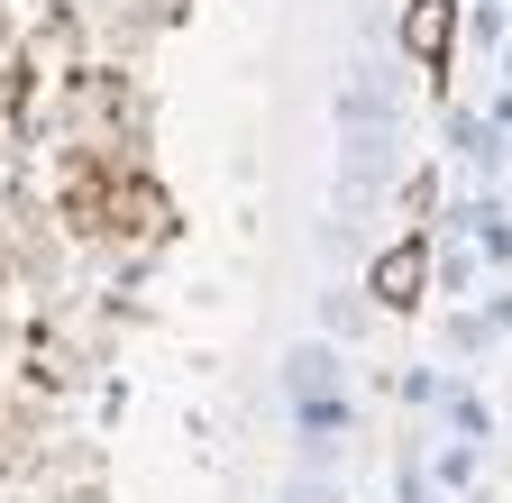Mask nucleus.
Here are the masks:
<instances>
[{"label":"nucleus","instance_id":"f257e3e1","mask_svg":"<svg viewBox=\"0 0 512 503\" xmlns=\"http://www.w3.org/2000/svg\"><path fill=\"white\" fill-rule=\"evenodd\" d=\"M366 293H375V311H412V302L430 293V238H394V247L366 266Z\"/></svg>","mask_w":512,"mask_h":503},{"label":"nucleus","instance_id":"f03ea898","mask_svg":"<svg viewBox=\"0 0 512 503\" xmlns=\"http://www.w3.org/2000/svg\"><path fill=\"white\" fill-rule=\"evenodd\" d=\"M448 46H458V0H403V65L439 74Z\"/></svg>","mask_w":512,"mask_h":503},{"label":"nucleus","instance_id":"7ed1b4c3","mask_svg":"<svg viewBox=\"0 0 512 503\" xmlns=\"http://www.w3.org/2000/svg\"><path fill=\"white\" fill-rule=\"evenodd\" d=\"M339 375H348V366H339L330 339H293V348H284V394H293V403H339Z\"/></svg>","mask_w":512,"mask_h":503},{"label":"nucleus","instance_id":"20e7f679","mask_svg":"<svg viewBox=\"0 0 512 503\" xmlns=\"http://www.w3.org/2000/svg\"><path fill=\"white\" fill-rule=\"evenodd\" d=\"M448 156H458L467 174L494 183V174H503V129H494L485 110H458V119H448Z\"/></svg>","mask_w":512,"mask_h":503},{"label":"nucleus","instance_id":"39448f33","mask_svg":"<svg viewBox=\"0 0 512 503\" xmlns=\"http://www.w3.org/2000/svg\"><path fill=\"white\" fill-rule=\"evenodd\" d=\"M476 275H485V266L467 257L458 238H448V247L430 238V293H439V302H467V284H476Z\"/></svg>","mask_w":512,"mask_h":503},{"label":"nucleus","instance_id":"423d86ee","mask_svg":"<svg viewBox=\"0 0 512 503\" xmlns=\"http://www.w3.org/2000/svg\"><path fill=\"white\" fill-rule=\"evenodd\" d=\"M320 330H330V348H339V339H357V330H366V293L330 284V293H320Z\"/></svg>","mask_w":512,"mask_h":503},{"label":"nucleus","instance_id":"0eeeda50","mask_svg":"<svg viewBox=\"0 0 512 503\" xmlns=\"http://www.w3.org/2000/svg\"><path fill=\"white\" fill-rule=\"evenodd\" d=\"M448 339H458V357H485V348H494V321H485V311H458Z\"/></svg>","mask_w":512,"mask_h":503},{"label":"nucleus","instance_id":"6e6552de","mask_svg":"<svg viewBox=\"0 0 512 503\" xmlns=\"http://www.w3.org/2000/svg\"><path fill=\"white\" fill-rule=\"evenodd\" d=\"M284 503H339V476H330V467H302V476L284 485Z\"/></svg>","mask_w":512,"mask_h":503},{"label":"nucleus","instance_id":"1a4fd4ad","mask_svg":"<svg viewBox=\"0 0 512 503\" xmlns=\"http://www.w3.org/2000/svg\"><path fill=\"white\" fill-rule=\"evenodd\" d=\"M467 476H476V449H439V485H448V494H458Z\"/></svg>","mask_w":512,"mask_h":503},{"label":"nucleus","instance_id":"9d476101","mask_svg":"<svg viewBox=\"0 0 512 503\" xmlns=\"http://www.w3.org/2000/svg\"><path fill=\"white\" fill-rule=\"evenodd\" d=\"M485 321H494V339L512 330V293H494V311H485Z\"/></svg>","mask_w":512,"mask_h":503},{"label":"nucleus","instance_id":"9b49d317","mask_svg":"<svg viewBox=\"0 0 512 503\" xmlns=\"http://www.w3.org/2000/svg\"><path fill=\"white\" fill-rule=\"evenodd\" d=\"M503 83H512V46H503Z\"/></svg>","mask_w":512,"mask_h":503},{"label":"nucleus","instance_id":"f8f14e48","mask_svg":"<svg viewBox=\"0 0 512 503\" xmlns=\"http://www.w3.org/2000/svg\"><path fill=\"white\" fill-rule=\"evenodd\" d=\"M430 503H448V494H430Z\"/></svg>","mask_w":512,"mask_h":503}]
</instances>
